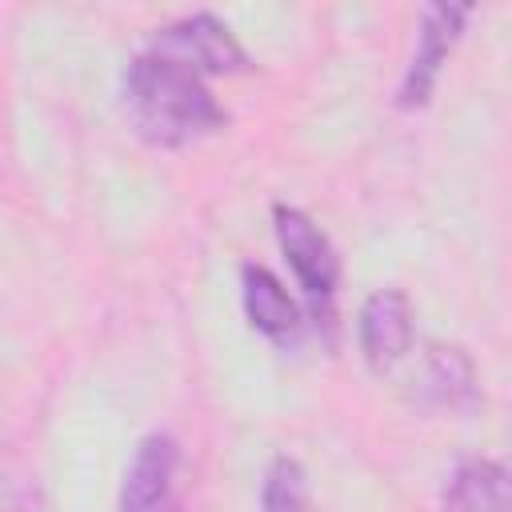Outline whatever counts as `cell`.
Returning <instances> with one entry per match:
<instances>
[{
    "label": "cell",
    "instance_id": "cell-1",
    "mask_svg": "<svg viewBox=\"0 0 512 512\" xmlns=\"http://www.w3.org/2000/svg\"><path fill=\"white\" fill-rule=\"evenodd\" d=\"M120 100L132 128L160 148L196 144L228 124V112L216 104L204 76L156 52H140L128 60L120 76Z\"/></svg>",
    "mask_w": 512,
    "mask_h": 512
},
{
    "label": "cell",
    "instance_id": "cell-2",
    "mask_svg": "<svg viewBox=\"0 0 512 512\" xmlns=\"http://www.w3.org/2000/svg\"><path fill=\"white\" fill-rule=\"evenodd\" d=\"M272 224H276V244L312 308V320H332L336 284H340V260L332 252V240L308 212L288 208V204L272 208Z\"/></svg>",
    "mask_w": 512,
    "mask_h": 512
},
{
    "label": "cell",
    "instance_id": "cell-3",
    "mask_svg": "<svg viewBox=\"0 0 512 512\" xmlns=\"http://www.w3.org/2000/svg\"><path fill=\"white\" fill-rule=\"evenodd\" d=\"M144 52L176 60V64L192 68L196 76H232V72L248 68V52L232 36V28L224 20H216L212 12H196V16H184L176 24L156 28L148 36Z\"/></svg>",
    "mask_w": 512,
    "mask_h": 512
},
{
    "label": "cell",
    "instance_id": "cell-4",
    "mask_svg": "<svg viewBox=\"0 0 512 512\" xmlns=\"http://www.w3.org/2000/svg\"><path fill=\"white\" fill-rule=\"evenodd\" d=\"M472 16L468 4H424L420 12V32H416V48H412V60L400 76V88H396V104L400 108H424L436 80H440V68L448 64V52L456 48L460 32H464V20Z\"/></svg>",
    "mask_w": 512,
    "mask_h": 512
},
{
    "label": "cell",
    "instance_id": "cell-5",
    "mask_svg": "<svg viewBox=\"0 0 512 512\" xmlns=\"http://www.w3.org/2000/svg\"><path fill=\"white\" fill-rule=\"evenodd\" d=\"M356 340H360L364 364L376 376L392 372L412 348V304H408V296L400 288H376L360 304Z\"/></svg>",
    "mask_w": 512,
    "mask_h": 512
},
{
    "label": "cell",
    "instance_id": "cell-6",
    "mask_svg": "<svg viewBox=\"0 0 512 512\" xmlns=\"http://www.w3.org/2000/svg\"><path fill=\"white\" fill-rule=\"evenodd\" d=\"M176 464H180V448L172 436L164 432L144 436L120 484V512H180L176 508Z\"/></svg>",
    "mask_w": 512,
    "mask_h": 512
},
{
    "label": "cell",
    "instance_id": "cell-7",
    "mask_svg": "<svg viewBox=\"0 0 512 512\" xmlns=\"http://www.w3.org/2000/svg\"><path fill=\"white\" fill-rule=\"evenodd\" d=\"M240 300H244V316L248 324L268 336L272 344H292L304 328L300 304L288 296V288L264 268V264H244L240 268Z\"/></svg>",
    "mask_w": 512,
    "mask_h": 512
},
{
    "label": "cell",
    "instance_id": "cell-8",
    "mask_svg": "<svg viewBox=\"0 0 512 512\" xmlns=\"http://www.w3.org/2000/svg\"><path fill=\"white\" fill-rule=\"evenodd\" d=\"M416 384H420V396L428 404L448 408V412H472L476 396H480L476 368H472L468 352L456 344H428Z\"/></svg>",
    "mask_w": 512,
    "mask_h": 512
},
{
    "label": "cell",
    "instance_id": "cell-9",
    "mask_svg": "<svg viewBox=\"0 0 512 512\" xmlns=\"http://www.w3.org/2000/svg\"><path fill=\"white\" fill-rule=\"evenodd\" d=\"M444 512H512L508 468L488 456H468L444 484Z\"/></svg>",
    "mask_w": 512,
    "mask_h": 512
},
{
    "label": "cell",
    "instance_id": "cell-10",
    "mask_svg": "<svg viewBox=\"0 0 512 512\" xmlns=\"http://www.w3.org/2000/svg\"><path fill=\"white\" fill-rule=\"evenodd\" d=\"M260 508L264 512H312V488L308 472L292 456H276L260 484Z\"/></svg>",
    "mask_w": 512,
    "mask_h": 512
},
{
    "label": "cell",
    "instance_id": "cell-11",
    "mask_svg": "<svg viewBox=\"0 0 512 512\" xmlns=\"http://www.w3.org/2000/svg\"><path fill=\"white\" fill-rule=\"evenodd\" d=\"M0 512H12V496H8V484L0 476Z\"/></svg>",
    "mask_w": 512,
    "mask_h": 512
}]
</instances>
